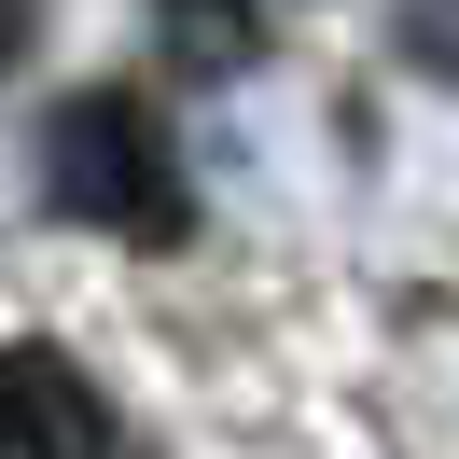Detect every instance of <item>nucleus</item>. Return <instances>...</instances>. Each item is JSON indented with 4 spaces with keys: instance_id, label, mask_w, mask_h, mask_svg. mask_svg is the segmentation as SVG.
I'll list each match as a JSON object with an SVG mask.
<instances>
[{
    "instance_id": "f257e3e1",
    "label": "nucleus",
    "mask_w": 459,
    "mask_h": 459,
    "mask_svg": "<svg viewBox=\"0 0 459 459\" xmlns=\"http://www.w3.org/2000/svg\"><path fill=\"white\" fill-rule=\"evenodd\" d=\"M42 195H56V223L126 237V251H168V237L195 223L168 140H153V112L126 84H70L56 112H42Z\"/></svg>"
},
{
    "instance_id": "f03ea898",
    "label": "nucleus",
    "mask_w": 459,
    "mask_h": 459,
    "mask_svg": "<svg viewBox=\"0 0 459 459\" xmlns=\"http://www.w3.org/2000/svg\"><path fill=\"white\" fill-rule=\"evenodd\" d=\"M0 446L14 459H112V403L84 390V362L14 348V362H0Z\"/></svg>"
},
{
    "instance_id": "7ed1b4c3",
    "label": "nucleus",
    "mask_w": 459,
    "mask_h": 459,
    "mask_svg": "<svg viewBox=\"0 0 459 459\" xmlns=\"http://www.w3.org/2000/svg\"><path fill=\"white\" fill-rule=\"evenodd\" d=\"M251 42H264L251 0H168V56L181 70H251Z\"/></svg>"
},
{
    "instance_id": "20e7f679",
    "label": "nucleus",
    "mask_w": 459,
    "mask_h": 459,
    "mask_svg": "<svg viewBox=\"0 0 459 459\" xmlns=\"http://www.w3.org/2000/svg\"><path fill=\"white\" fill-rule=\"evenodd\" d=\"M14 42H29V0H0V56H14Z\"/></svg>"
},
{
    "instance_id": "39448f33",
    "label": "nucleus",
    "mask_w": 459,
    "mask_h": 459,
    "mask_svg": "<svg viewBox=\"0 0 459 459\" xmlns=\"http://www.w3.org/2000/svg\"><path fill=\"white\" fill-rule=\"evenodd\" d=\"M0 459H14V446H0Z\"/></svg>"
}]
</instances>
